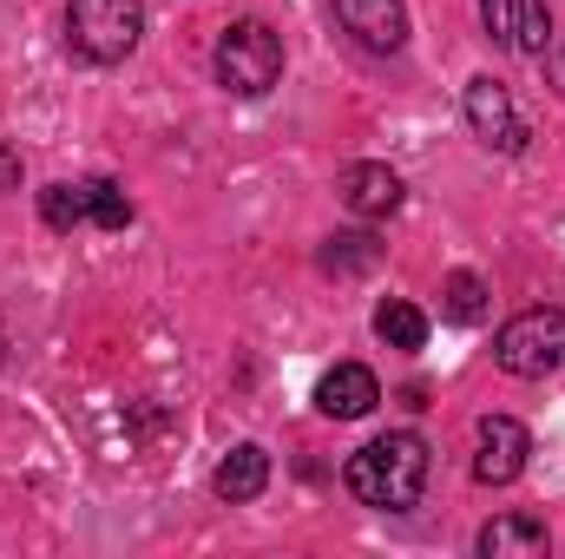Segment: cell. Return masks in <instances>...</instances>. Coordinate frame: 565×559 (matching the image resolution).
Masks as SVG:
<instances>
[{"instance_id": "cell-16", "label": "cell", "mask_w": 565, "mask_h": 559, "mask_svg": "<svg viewBox=\"0 0 565 559\" xmlns=\"http://www.w3.org/2000/svg\"><path fill=\"white\" fill-rule=\"evenodd\" d=\"M40 218H46L53 231L86 224V184H46V191H40Z\"/></svg>"}, {"instance_id": "cell-1", "label": "cell", "mask_w": 565, "mask_h": 559, "mask_svg": "<svg viewBox=\"0 0 565 559\" xmlns=\"http://www.w3.org/2000/svg\"><path fill=\"white\" fill-rule=\"evenodd\" d=\"M349 494L375 514H408L427 494V441L422 434H382L349 454Z\"/></svg>"}, {"instance_id": "cell-19", "label": "cell", "mask_w": 565, "mask_h": 559, "mask_svg": "<svg viewBox=\"0 0 565 559\" xmlns=\"http://www.w3.org/2000/svg\"><path fill=\"white\" fill-rule=\"evenodd\" d=\"M0 191H20V151L0 139Z\"/></svg>"}, {"instance_id": "cell-10", "label": "cell", "mask_w": 565, "mask_h": 559, "mask_svg": "<svg viewBox=\"0 0 565 559\" xmlns=\"http://www.w3.org/2000/svg\"><path fill=\"white\" fill-rule=\"evenodd\" d=\"M546 547H553V534L533 514H500V520L480 527V553L487 559H540Z\"/></svg>"}, {"instance_id": "cell-5", "label": "cell", "mask_w": 565, "mask_h": 559, "mask_svg": "<svg viewBox=\"0 0 565 559\" xmlns=\"http://www.w3.org/2000/svg\"><path fill=\"white\" fill-rule=\"evenodd\" d=\"M473 481L480 487H507V481H520V467H526V454H533V441H526V428L513 415H487L473 428Z\"/></svg>"}, {"instance_id": "cell-8", "label": "cell", "mask_w": 565, "mask_h": 559, "mask_svg": "<svg viewBox=\"0 0 565 559\" xmlns=\"http://www.w3.org/2000/svg\"><path fill=\"white\" fill-rule=\"evenodd\" d=\"M375 402H382V382H375L362 362H335V369L316 382V409L329 421H362Z\"/></svg>"}, {"instance_id": "cell-2", "label": "cell", "mask_w": 565, "mask_h": 559, "mask_svg": "<svg viewBox=\"0 0 565 559\" xmlns=\"http://www.w3.org/2000/svg\"><path fill=\"white\" fill-rule=\"evenodd\" d=\"M217 80H224V93H237V99H264L282 80V40L264 20L224 27V40H217Z\"/></svg>"}, {"instance_id": "cell-14", "label": "cell", "mask_w": 565, "mask_h": 559, "mask_svg": "<svg viewBox=\"0 0 565 559\" xmlns=\"http://www.w3.org/2000/svg\"><path fill=\"white\" fill-rule=\"evenodd\" d=\"M546 40H553V13H546V0H513V53H546Z\"/></svg>"}, {"instance_id": "cell-6", "label": "cell", "mask_w": 565, "mask_h": 559, "mask_svg": "<svg viewBox=\"0 0 565 559\" xmlns=\"http://www.w3.org/2000/svg\"><path fill=\"white\" fill-rule=\"evenodd\" d=\"M467 126H473V139L493 145V151H520L526 145V126H520V113H513L500 80H473L467 86Z\"/></svg>"}, {"instance_id": "cell-9", "label": "cell", "mask_w": 565, "mask_h": 559, "mask_svg": "<svg viewBox=\"0 0 565 559\" xmlns=\"http://www.w3.org/2000/svg\"><path fill=\"white\" fill-rule=\"evenodd\" d=\"M335 191H342V204L355 211V218H388V211H402V178L388 171V165H349L342 178H335Z\"/></svg>"}, {"instance_id": "cell-18", "label": "cell", "mask_w": 565, "mask_h": 559, "mask_svg": "<svg viewBox=\"0 0 565 559\" xmlns=\"http://www.w3.org/2000/svg\"><path fill=\"white\" fill-rule=\"evenodd\" d=\"M480 20H487V33H493V40H507V46H513V0H480Z\"/></svg>"}, {"instance_id": "cell-17", "label": "cell", "mask_w": 565, "mask_h": 559, "mask_svg": "<svg viewBox=\"0 0 565 559\" xmlns=\"http://www.w3.org/2000/svg\"><path fill=\"white\" fill-rule=\"evenodd\" d=\"M375 264V238H329L322 271H369Z\"/></svg>"}, {"instance_id": "cell-15", "label": "cell", "mask_w": 565, "mask_h": 559, "mask_svg": "<svg viewBox=\"0 0 565 559\" xmlns=\"http://www.w3.org/2000/svg\"><path fill=\"white\" fill-rule=\"evenodd\" d=\"M86 218L106 224V231H126V224H132V198H126L113 178H93V184H86Z\"/></svg>"}, {"instance_id": "cell-13", "label": "cell", "mask_w": 565, "mask_h": 559, "mask_svg": "<svg viewBox=\"0 0 565 559\" xmlns=\"http://www.w3.org/2000/svg\"><path fill=\"white\" fill-rule=\"evenodd\" d=\"M440 309H447L454 323H487V283L473 277V271H454L447 289H440Z\"/></svg>"}, {"instance_id": "cell-7", "label": "cell", "mask_w": 565, "mask_h": 559, "mask_svg": "<svg viewBox=\"0 0 565 559\" xmlns=\"http://www.w3.org/2000/svg\"><path fill=\"white\" fill-rule=\"evenodd\" d=\"M342 33H355L369 53H395L408 40V7L402 0H335Z\"/></svg>"}, {"instance_id": "cell-4", "label": "cell", "mask_w": 565, "mask_h": 559, "mask_svg": "<svg viewBox=\"0 0 565 559\" xmlns=\"http://www.w3.org/2000/svg\"><path fill=\"white\" fill-rule=\"evenodd\" d=\"M493 362L507 376H553L565 362V309H520L500 336H493Z\"/></svg>"}, {"instance_id": "cell-11", "label": "cell", "mask_w": 565, "mask_h": 559, "mask_svg": "<svg viewBox=\"0 0 565 559\" xmlns=\"http://www.w3.org/2000/svg\"><path fill=\"white\" fill-rule=\"evenodd\" d=\"M211 487L224 494V500H257L264 487H270V454L264 447H231L224 461H217V474H211Z\"/></svg>"}, {"instance_id": "cell-12", "label": "cell", "mask_w": 565, "mask_h": 559, "mask_svg": "<svg viewBox=\"0 0 565 559\" xmlns=\"http://www.w3.org/2000/svg\"><path fill=\"white\" fill-rule=\"evenodd\" d=\"M375 336H382L388 349H422V342H427V316L415 309V303L388 296V303L375 309Z\"/></svg>"}, {"instance_id": "cell-3", "label": "cell", "mask_w": 565, "mask_h": 559, "mask_svg": "<svg viewBox=\"0 0 565 559\" xmlns=\"http://www.w3.org/2000/svg\"><path fill=\"white\" fill-rule=\"evenodd\" d=\"M139 33H145L139 0H73L66 7V46L86 53V60H99V66L126 60L139 46Z\"/></svg>"}]
</instances>
